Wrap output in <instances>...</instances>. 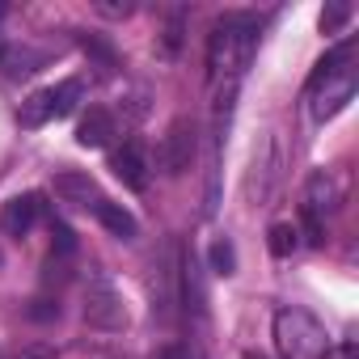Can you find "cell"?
Listing matches in <instances>:
<instances>
[{
    "label": "cell",
    "mask_w": 359,
    "mask_h": 359,
    "mask_svg": "<svg viewBox=\"0 0 359 359\" xmlns=\"http://www.w3.org/2000/svg\"><path fill=\"white\" fill-rule=\"evenodd\" d=\"M258 47V22L250 18H224L208 34V81L216 85H237L241 72L250 68Z\"/></svg>",
    "instance_id": "obj_1"
},
{
    "label": "cell",
    "mask_w": 359,
    "mask_h": 359,
    "mask_svg": "<svg viewBox=\"0 0 359 359\" xmlns=\"http://www.w3.org/2000/svg\"><path fill=\"white\" fill-rule=\"evenodd\" d=\"M359 89V72H355V43L334 47L309 76V97H313V118H334Z\"/></svg>",
    "instance_id": "obj_2"
},
{
    "label": "cell",
    "mask_w": 359,
    "mask_h": 359,
    "mask_svg": "<svg viewBox=\"0 0 359 359\" xmlns=\"http://www.w3.org/2000/svg\"><path fill=\"white\" fill-rule=\"evenodd\" d=\"M346 199V177L338 169H313L304 182V203H300V220L313 245L325 241V216H334Z\"/></svg>",
    "instance_id": "obj_3"
},
{
    "label": "cell",
    "mask_w": 359,
    "mask_h": 359,
    "mask_svg": "<svg viewBox=\"0 0 359 359\" xmlns=\"http://www.w3.org/2000/svg\"><path fill=\"white\" fill-rule=\"evenodd\" d=\"M275 346L283 359H321L330 346V334L309 309H279L275 313Z\"/></svg>",
    "instance_id": "obj_4"
},
{
    "label": "cell",
    "mask_w": 359,
    "mask_h": 359,
    "mask_svg": "<svg viewBox=\"0 0 359 359\" xmlns=\"http://www.w3.org/2000/svg\"><path fill=\"white\" fill-rule=\"evenodd\" d=\"M85 321H89L93 330H106V334H114V330L127 325V304H123L118 287H114L102 271H93V275L85 279Z\"/></svg>",
    "instance_id": "obj_5"
},
{
    "label": "cell",
    "mask_w": 359,
    "mask_h": 359,
    "mask_svg": "<svg viewBox=\"0 0 359 359\" xmlns=\"http://www.w3.org/2000/svg\"><path fill=\"white\" fill-rule=\"evenodd\" d=\"M195 148H199V131H195V123H191V118H173L169 131L161 135L156 161H161V169H165L169 177H177V173H187V169H191Z\"/></svg>",
    "instance_id": "obj_6"
},
{
    "label": "cell",
    "mask_w": 359,
    "mask_h": 359,
    "mask_svg": "<svg viewBox=\"0 0 359 359\" xmlns=\"http://www.w3.org/2000/svg\"><path fill=\"white\" fill-rule=\"evenodd\" d=\"M110 169H114V177H118L123 187L144 191V187H148V173H152L148 148H144L140 140H123V148H114V156H110Z\"/></svg>",
    "instance_id": "obj_7"
},
{
    "label": "cell",
    "mask_w": 359,
    "mask_h": 359,
    "mask_svg": "<svg viewBox=\"0 0 359 359\" xmlns=\"http://www.w3.org/2000/svg\"><path fill=\"white\" fill-rule=\"evenodd\" d=\"M43 212H47V199L43 195H18V199L5 203V212H0V229H5L9 237H26Z\"/></svg>",
    "instance_id": "obj_8"
},
{
    "label": "cell",
    "mask_w": 359,
    "mask_h": 359,
    "mask_svg": "<svg viewBox=\"0 0 359 359\" xmlns=\"http://www.w3.org/2000/svg\"><path fill=\"white\" fill-rule=\"evenodd\" d=\"M55 195L64 199V203H76V208H93L102 195H97V182L89 173H76V169H64V173H55Z\"/></svg>",
    "instance_id": "obj_9"
},
{
    "label": "cell",
    "mask_w": 359,
    "mask_h": 359,
    "mask_svg": "<svg viewBox=\"0 0 359 359\" xmlns=\"http://www.w3.org/2000/svg\"><path fill=\"white\" fill-rule=\"evenodd\" d=\"M110 135H114V114L102 110V106H93V110L81 118V127H76V144H81V148H106Z\"/></svg>",
    "instance_id": "obj_10"
},
{
    "label": "cell",
    "mask_w": 359,
    "mask_h": 359,
    "mask_svg": "<svg viewBox=\"0 0 359 359\" xmlns=\"http://www.w3.org/2000/svg\"><path fill=\"white\" fill-rule=\"evenodd\" d=\"M271 177H275V140H262V152H254V173H250V199L262 203L271 191Z\"/></svg>",
    "instance_id": "obj_11"
},
{
    "label": "cell",
    "mask_w": 359,
    "mask_h": 359,
    "mask_svg": "<svg viewBox=\"0 0 359 359\" xmlns=\"http://www.w3.org/2000/svg\"><path fill=\"white\" fill-rule=\"evenodd\" d=\"M93 216H97V220H102L114 237H123V241H131V237L140 233V229H135V216H131L127 208L110 203V199H97V203H93Z\"/></svg>",
    "instance_id": "obj_12"
},
{
    "label": "cell",
    "mask_w": 359,
    "mask_h": 359,
    "mask_svg": "<svg viewBox=\"0 0 359 359\" xmlns=\"http://www.w3.org/2000/svg\"><path fill=\"white\" fill-rule=\"evenodd\" d=\"M47 118H55V114H51V89H39V93H30V97L22 102V110H18V123L34 131V127H43Z\"/></svg>",
    "instance_id": "obj_13"
},
{
    "label": "cell",
    "mask_w": 359,
    "mask_h": 359,
    "mask_svg": "<svg viewBox=\"0 0 359 359\" xmlns=\"http://www.w3.org/2000/svg\"><path fill=\"white\" fill-rule=\"evenodd\" d=\"M81 97H85V81H81V76H72V81H60V85L51 89V114H55V118L72 114Z\"/></svg>",
    "instance_id": "obj_14"
},
{
    "label": "cell",
    "mask_w": 359,
    "mask_h": 359,
    "mask_svg": "<svg viewBox=\"0 0 359 359\" xmlns=\"http://www.w3.org/2000/svg\"><path fill=\"white\" fill-rule=\"evenodd\" d=\"M296 237H300V233H296L292 224H271L266 245H271V254H275V258H292V254H296V245H300Z\"/></svg>",
    "instance_id": "obj_15"
},
{
    "label": "cell",
    "mask_w": 359,
    "mask_h": 359,
    "mask_svg": "<svg viewBox=\"0 0 359 359\" xmlns=\"http://www.w3.org/2000/svg\"><path fill=\"white\" fill-rule=\"evenodd\" d=\"M81 43H85V51H89V55H93V60H97V64H102L106 72H110V68L118 64V60H114V47H110L106 39H97V34H85Z\"/></svg>",
    "instance_id": "obj_16"
},
{
    "label": "cell",
    "mask_w": 359,
    "mask_h": 359,
    "mask_svg": "<svg viewBox=\"0 0 359 359\" xmlns=\"http://www.w3.org/2000/svg\"><path fill=\"white\" fill-rule=\"evenodd\" d=\"M212 266H216L220 275H233V271H237V250H233V241H216V245H212Z\"/></svg>",
    "instance_id": "obj_17"
},
{
    "label": "cell",
    "mask_w": 359,
    "mask_h": 359,
    "mask_svg": "<svg viewBox=\"0 0 359 359\" xmlns=\"http://www.w3.org/2000/svg\"><path fill=\"white\" fill-rule=\"evenodd\" d=\"M346 22H351V5H330V9H321V30H325V34H338Z\"/></svg>",
    "instance_id": "obj_18"
},
{
    "label": "cell",
    "mask_w": 359,
    "mask_h": 359,
    "mask_svg": "<svg viewBox=\"0 0 359 359\" xmlns=\"http://www.w3.org/2000/svg\"><path fill=\"white\" fill-rule=\"evenodd\" d=\"M51 241H55V254H60V258H68V254L76 250V237H72V229H68L64 220H51Z\"/></svg>",
    "instance_id": "obj_19"
},
{
    "label": "cell",
    "mask_w": 359,
    "mask_h": 359,
    "mask_svg": "<svg viewBox=\"0 0 359 359\" xmlns=\"http://www.w3.org/2000/svg\"><path fill=\"white\" fill-rule=\"evenodd\" d=\"M102 18H114V22H123V18H131V0H97L93 5Z\"/></svg>",
    "instance_id": "obj_20"
},
{
    "label": "cell",
    "mask_w": 359,
    "mask_h": 359,
    "mask_svg": "<svg viewBox=\"0 0 359 359\" xmlns=\"http://www.w3.org/2000/svg\"><path fill=\"white\" fill-rule=\"evenodd\" d=\"M30 317L34 321H55L60 317V304L51 296H39V300H30Z\"/></svg>",
    "instance_id": "obj_21"
},
{
    "label": "cell",
    "mask_w": 359,
    "mask_h": 359,
    "mask_svg": "<svg viewBox=\"0 0 359 359\" xmlns=\"http://www.w3.org/2000/svg\"><path fill=\"white\" fill-rule=\"evenodd\" d=\"M177 43H182V13H173L169 26H165V51H169V55L177 51Z\"/></svg>",
    "instance_id": "obj_22"
},
{
    "label": "cell",
    "mask_w": 359,
    "mask_h": 359,
    "mask_svg": "<svg viewBox=\"0 0 359 359\" xmlns=\"http://www.w3.org/2000/svg\"><path fill=\"white\" fill-rule=\"evenodd\" d=\"M9 64H13V68H9L13 76H30V72H34V64H39V55H30V51H22V55H13Z\"/></svg>",
    "instance_id": "obj_23"
},
{
    "label": "cell",
    "mask_w": 359,
    "mask_h": 359,
    "mask_svg": "<svg viewBox=\"0 0 359 359\" xmlns=\"http://www.w3.org/2000/svg\"><path fill=\"white\" fill-rule=\"evenodd\" d=\"M321 359H359V346L355 342H338V346H325Z\"/></svg>",
    "instance_id": "obj_24"
},
{
    "label": "cell",
    "mask_w": 359,
    "mask_h": 359,
    "mask_svg": "<svg viewBox=\"0 0 359 359\" xmlns=\"http://www.w3.org/2000/svg\"><path fill=\"white\" fill-rule=\"evenodd\" d=\"M152 359H191V355H187V346H182V342H165Z\"/></svg>",
    "instance_id": "obj_25"
},
{
    "label": "cell",
    "mask_w": 359,
    "mask_h": 359,
    "mask_svg": "<svg viewBox=\"0 0 359 359\" xmlns=\"http://www.w3.org/2000/svg\"><path fill=\"white\" fill-rule=\"evenodd\" d=\"M0 64H5V34H0Z\"/></svg>",
    "instance_id": "obj_26"
},
{
    "label": "cell",
    "mask_w": 359,
    "mask_h": 359,
    "mask_svg": "<svg viewBox=\"0 0 359 359\" xmlns=\"http://www.w3.org/2000/svg\"><path fill=\"white\" fill-rule=\"evenodd\" d=\"M245 359H262V355H245Z\"/></svg>",
    "instance_id": "obj_27"
},
{
    "label": "cell",
    "mask_w": 359,
    "mask_h": 359,
    "mask_svg": "<svg viewBox=\"0 0 359 359\" xmlns=\"http://www.w3.org/2000/svg\"><path fill=\"white\" fill-rule=\"evenodd\" d=\"M0 18H5V5H0Z\"/></svg>",
    "instance_id": "obj_28"
}]
</instances>
